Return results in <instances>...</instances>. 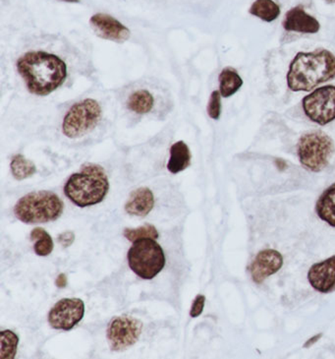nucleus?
<instances>
[{
  "instance_id": "1",
  "label": "nucleus",
  "mask_w": 335,
  "mask_h": 359,
  "mask_svg": "<svg viewBox=\"0 0 335 359\" xmlns=\"http://www.w3.org/2000/svg\"><path fill=\"white\" fill-rule=\"evenodd\" d=\"M17 70L29 92L46 97L55 92L67 78V66L60 56L46 51H29L17 61Z\"/></svg>"
},
{
  "instance_id": "2",
  "label": "nucleus",
  "mask_w": 335,
  "mask_h": 359,
  "mask_svg": "<svg viewBox=\"0 0 335 359\" xmlns=\"http://www.w3.org/2000/svg\"><path fill=\"white\" fill-rule=\"evenodd\" d=\"M335 78V55L327 50L299 53L290 63L288 88L293 92H310Z\"/></svg>"
},
{
  "instance_id": "3",
  "label": "nucleus",
  "mask_w": 335,
  "mask_h": 359,
  "mask_svg": "<svg viewBox=\"0 0 335 359\" xmlns=\"http://www.w3.org/2000/svg\"><path fill=\"white\" fill-rule=\"evenodd\" d=\"M109 190V177L104 168L87 163L79 172L73 173L64 187L66 197L80 208L95 206L104 201Z\"/></svg>"
},
{
  "instance_id": "4",
  "label": "nucleus",
  "mask_w": 335,
  "mask_h": 359,
  "mask_svg": "<svg viewBox=\"0 0 335 359\" xmlns=\"http://www.w3.org/2000/svg\"><path fill=\"white\" fill-rule=\"evenodd\" d=\"M64 204L57 194L46 190L31 192L14 206V215L27 224H46L60 218Z\"/></svg>"
},
{
  "instance_id": "5",
  "label": "nucleus",
  "mask_w": 335,
  "mask_h": 359,
  "mask_svg": "<svg viewBox=\"0 0 335 359\" xmlns=\"http://www.w3.org/2000/svg\"><path fill=\"white\" fill-rule=\"evenodd\" d=\"M298 157L301 165L313 172H322L334 157V142L324 132L310 131L298 142Z\"/></svg>"
},
{
  "instance_id": "6",
  "label": "nucleus",
  "mask_w": 335,
  "mask_h": 359,
  "mask_svg": "<svg viewBox=\"0 0 335 359\" xmlns=\"http://www.w3.org/2000/svg\"><path fill=\"white\" fill-rule=\"evenodd\" d=\"M128 264L138 277L151 280L165 268V251L155 239H140L129 249Z\"/></svg>"
},
{
  "instance_id": "7",
  "label": "nucleus",
  "mask_w": 335,
  "mask_h": 359,
  "mask_svg": "<svg viewBox=\"0 0 335 359\" xmlns=\"http://www.w3.org/2000/svg\"><path fill=\"white\" fill-rule=\"evenodd\" d=\"M102 114V107L95 100L85 99L76 102L63 118V134L70 139L84 136L97 126Z\"/></svg>"
},
{
  "instance_id": "8",
  "label": "nucleus",
  "mask_w": 335,
  "mask_h": 359,
  "mask_svg": "<svg viewBox=\"0 0 335 359\" xmlns=\"http://www.w3.org/2000/svg\"><path fill=\"white\" fill-rule=\"evenodd\" d=\"M302 107L308 118L320 126L335 121V86L315 90L303 99Z\"/></svg>"
},
{
  "instance_id": "9",
  "label": "nucleus",
  "mask_w": 335,
  "mask_h": 359,
  "mask_svg": "<svg viewBox=\"0 0 335 359\" xmlns=\"http://www.w3.org/2000/svg\"><path fill=\"white\" fill-rule=\"evenodd\" d=\"M143 322L130 316H119L109 322L107 339L112 351H123L140 339Z\"/></svg>"
},
{
  "instance_id": "10",
  "label": "nucleus",
  "mask_w": 335,
  "mask_h": 359,
  "mask_svg": "<svg viewBox=\"0 0 335 359\" xmlns=\"http://www.w3.org/2000/svg\"><path fill=\"white\" fill-rule=\"evenodd\" d=\"M85 304L80 299H63L48 313L51 328L70 331L84 318Z\"/></svg>"
},
{
  "instance_id": "11",
  "label": "nucleus",
  "mask_w": 335,
  "mask_h": 359,
  "mask_svg": "<svg viewBox=\"0 0 335 359\" xmlns=\"http://www.w3.org/2000/svg\"><path fill=\"white\" fill-rule=\"evenodd\" d=\"M90 24L95 33L104 40L121 43L128 41L131 36V32L126 26L107 14H95L90 17Z\"/></svg>"
},
{
  "instance_id": "12",
  "label": "nucleus",
  "mask_w": 335,
  "mask_h": 359,
  "mask_svg": "<svg viewBox=\"0 0 335 359\" xmlns=\"http://www.w3.org/2000/svg\"><path fill=\"white\" fill-rule=\"evenodd\" d=\"M283 265L282 255L273 249L261 251L250 266L251 277L254 282L261 285L264 280L275 275Z\"/></svg>"
},
{
  "instance_id": "13",
  "label": "nucleus",
  "mask_w": 335,
  "mask_h": 359,
  "mask_svg": "<svg viewBox=\"0 0 335 359\" xmlns=\"http://www.w3.org/2000/svg\"><path fill=\"white\" fill-rule=\"evenodd\" d=\"M308 280L313 289L322 294L335 290V256L315 263L308 273Z\"/></svg>"
},
{
  "instance_id": "14",
  "label": "nucleus",
  "mask_w": 335,
  "mask_h": 359,
  "mask_svg": "<svg viewBox=\"0 0 335 359\" xmlns=\"http://www.w3.org/2000/svg\"><path fill=\"white\" fill-rule=\"evenodd\" d=\"M283 28L286 31L297 33L315 34L320 31V24L315 17L309 15L302 6H296L286 13Z\"/></svg>"
},
{
  "instance_id": "15",
  "label": "nucleus",
  "mask_w": 335,
  "mask_h": 359,
  "mask_svg": "<svg viewBox=\"0 0 335 359\" xmlns=\"http://www.w3.org/2000/svg\"><path fill=\"white\" fill-rule=\"evenodd\" d=\"M155 207V196L150 188L141 187L134 190L127 200L125 211L130 216L144 217L148 216Z\"/></svg>"
},
{
  "instance_id": "16",
  "label": "nucleus",
  "mask_w": 335,
  "mask_h": 359,
  "mask_svg": "<svg viewBox=\"0 0 335 359\" xmlns=\"http://www.w3.org/2000/svg\"><path fill=\"white\" fill-rule=\"evenodd\" d=\"M170 158L168 163V172L177 175L189 167L191 163L190 149L184 141H178L170 147Z\"/></svg>"
},
{
  "instance_id": "17",
  "label": "nucleus",
  "mask_w": 335,
  "mask_h": 359,
  "mask_svg": "<svg viewBox=\"0 0 335 359\" xmlns=\"http://www.w3.org/2000/svg\"><path fill=\"white\" fill-rule=\"evenodd\" d=\"M315 211L320 219L335 228V183L320 195Z\"/></svg>"
},
{
  "instance_id": "18",
  "label": "nucleus",
  "mask_w": 335,
  "mask_h": 359,
  "mask_svg": "<svg viewBox=\"0 0 335 359\" xmlns=\"http://www.w3.org/2000/svg\"><path fill=\"white\" fill-rule=\"evenodd\" d=\"M219 92L224 97L233 96L243 85V79L234 68L226 67L220 72Z\"/></svg>"
},
{
  "instance_id": "19",
  "label": "nucleus",
  "mask_w": 335,
  "mask_h": 359,
  "mask_svg": "<svg viewBox=\"0 0 335 359\" xmlns=\"http://www.w3.org/2000/svg\"><path fill=\"white\" fill-rule=\"evenodd\" d=\"M155 99L148 90H137L127 100V107L137 114H146L153 111Z\"/></svg>"
},
{
  "instance_id": "20",
  "label": "nucleus",
  "mask_w": 335,
  "mask_h": 359,
  "mask_svg": "<svg viewBox=\"0 0 335 359\" xmlns=\"http://www.w3.org/2000/svg\"><path fill=\"white\" fill-rule=\"evenodd\" d=\"M249 12L252 15L270 23L276 20L280 15V7L273 0H256L252 4Z\"/></svg>"
},
{
  "instance_id": "21",
  "label": "nucleus",
  "mask_w": 335,
  "mask_h": 359,
  "mask_svg": "<svg viewBox=\"0 0 335 359\" xmlns=\"http://www.w3.org/2000/svg\"><path fill=\"white\" fill-rule=\"evenodd\" d=\"M11 168L12 175L17 180H24L33 177L36 172L35 163L24 157L21 154L12 158Z\"/></svg>"
},
{
  "instance_id": "22",
  "label": "nucleus",
  "mask_w": 335,
  "mask_h": 359,
  "mask_svg": "<svg viewBox=\"0 0 335 359\" xmlns=\"http://www.w3.org/2000/svg\"><path fill=\"white\" fill-rule=\"evenodd\" d=\"M31 239L36 241L35 245H34V251H35L36 255L46 257V256H48L53 252L55 244H53L50 234L45 229L41 228L34 229L31 233Z\"/></svg>"
},
{
  "instance_id": "23",
  "label": "nucleus",
  "mask_w": 335,
  "mask_h": 359,
  "mask_svg": "<svg viewBox=\"0 0 335 359\" xmlns=\"http://www.w3.org/2000/svg\"><path fill=\"white\" fill-rule=\"evenodd\" d=\"M0 341H1V351H0V358L13 359L17 353L18 348L19 338L14 332L11 330L2 331L0 334Z\"/></svg>"
},
{
  "instance_id": "24",
  "label": "nucleus",
  "mask_w": 335,
  "mask_h": 359,
  "mask_svg": "<svg viewBox=\"0 0 335 359\" xmlns=\"http://www.w3.org/2000/svg\"><path fill=\"white\" fill-rule=\"evenodd\" d=\"M124 238L128 239L131 243H135L137 241L140 239L158 238L160 234H158V229H156L153 224H145L143 226H139L137 229H125L123 231Z\"/></svg>"
},
{
  "instance_id": "25",
  "label": "nucleus",
  "mask_w": 335,
  "mask_h": 359,
  "mask_svg": "<svg viewBox=\"0 0 335 359\" xmlns=\"http://www.w3.org/2000/svg\"><path fill=\"white\" fill-rule=\"evenodd\" d=\"M221 97L219 91H214L210 95L209 104H207V114L214 121H219L221 114Z\"/></svg>"
},
{
  "instance_id": "26",
  "label": "nucleus",
  "mask_w": 335,
  "mask_h": 359,
  "mask_svg": "<svg viewBox=\"0 0 335 359\" xmlns=\"http://www.w3.org/2000/svg\"><path fill=\"white\" fill-rule=\"evenodd\" d=\"M205 304V297L203 294H199L196 297L194 302H193L192 307L190 310V316L192 318H197L204 311Z\"/></svg>"
},
{
  "instance_id": "27",
  "label": "nucleus",
  "mask_w": 335,
  "mask_h": 359,
  "mask_svg": "<svg viewBox=\"0 0 335 359\" xmlns=\"http://www.w3.org/2000/svg\"><path fill=\"white\" fill-rule=\"evenodd\" d=\"M75 241V234L72 231H65V233L58 236L57 241L63 248H67L72 245Z\"/></svg>"
},
{
  "instance_id": "28",
  "label": "nucleus",
  "mask_w": 335,
  "mask_h": 359,
  "mask_svg": "<svg viewBox=\"0 0 335 359\" xmlns=\"http://www.w3.org/2000/svg\"><path fill=\"white\" fill-rule=\"evenodd\" d=\"M56 285H57V287H65L66 276L63 275V273H61L60 277L57 278V280H56Z\"/></svg>"
},
{
  "instance_id": "29",
  "label": "nucleus",
  "mask_w": 335,
  "mask_h": 359,
  "mask_svg": "<svg viewBox=\"0 0 335 359\" xmlns=\"http://www.w3.org/2000/svg\"><path fill=\"white\" fill-rule=\"evenodd\" d=\"M322 336V334H320V336H315V338H313V341H317V339H315L317 338H319V337ZM310 344V346H312V343H310V341H308L307 344H306V346H309Z\"/></svg>"
},
{
  "instance_id": "30",
  "label": "nucleus",
  "mask_w": 335,
  "mask_h": 359,
  "mask_svg": "<svg viewBox=\"0 0 335 359\" xmlns=\"http://www.w3.org/2000/svg\"><path fill=\"white\" fill-rule=\"evenodd\" d=\"M60 1L69 2V4H78L80 0H60Z\"/></svg>"
},
{
  "instance_id": "31",
  "label": "nucleus",
  "mask_w": 335,
  "mask_h": 359,
  "mask_svg": "<svg viewBox=\"0 0 335 359\" xmlns=\"http://www.w3.org/2000/svg\"><path fill=\"white\" fill-rule=\"evenodd\" d=\"M324 1L327 2V4H334L335 0H324Z\"/></svg>"
}]
</instances>
